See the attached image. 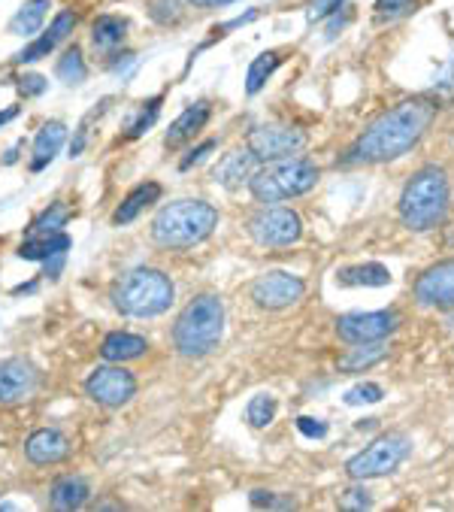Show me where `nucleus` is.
I'll use <instances>...</instances> for the list:
<instances>
[{
    "label": "nucleus",
    "mask_w": 454,
    "mask_h": 512,
    "mask_svg": "<svg viewBox=\"0 0 454 512\" xmlns=\"http://www.w3.org/2000/svg\"><path fill=\"white\" fill-rule=\"evenodd\" d=\"M436 110H439V104L430 97L403 100V104H397L394 110L379 116L355 140V146L346 155V164H388V161L403 158L430 131Z\"/></svg>",
    "instance_id": "obj_1"
},
{
    "label": "nucleus",
    "mask_w": 454,
    "mask_h": 512,
    "mask_svg": "<svg viewBox=\"0 0 454 512\" xmlns=\"http://www.w3.org/2000/svg\"><path fill=\"white\" fill-rule=\"evenodd\" d=\"M448 203H451V188H448V176L442 167H421L403 188L400 194V222L415 231H436L445 216H448Z\"/></svg>",
    "instance_id": "obj_2"
},
{
    "label": "nucleus",
    "mask_w": 454,
    "mask_h": 512,
    "mask_svg": "<svg viewBox=\"0 0 454 512\" xmlns=\"http://www.w3.org/2000/svg\"><path fill=\"white\" fill-rule=\"evenodd\" d=\"M218 228V210L206 200H173L155 216L152 240L164 249H191Z\"/></svg>",
    "instance_id": "obj_3"
},
{
    "label": "nucleus",
    "mask_w": 454,
    "mask_h": 512,
    "mask_svg": "<svg viewBox=\"0 0 454 512\" xmlns=\"http://www.w3.org/2000/svg\"><path fill=\"white\" fill-rule=\"evenodd\" d=\"M224 337V303L215 294H197L173 325V346L185 358H203Z\"/></svg>",
    "instance_id": "obj_4"
},
{
    "label": "nucleus",
    "mask_w": 454,
    "mask_h": 512,
    "mask_svg": "<svg viewBox=\"0 0 454 512\" xmlns=\"http://www.w3.org/2000/svg\"><path fill=\"white\" fill-rule=\"evenodd\" d=\"M176 297V288L167 273L140 267L125 273L116 288H112V303L122 316L131 319H155L170 310V303Z\"/></svg>",
    "instance_id": "obj_5"
},
{
    "label": "nucleus",
    "mask_w": 454,
    "mask_h": 512,
    "mask_svg": "<svg viewBox=\"0 0 454 512\" xmlns=\"http://www.w3.org/2000/svg\"><path fill=\"white\" fill-rule=\"evenodd\" d=\"M318 167L309 158H279L267 161L258 173L249 179V191L261 203H282L300 194H309L318 185Z\"/></svg>",
    "instance_id": "obj_6"
},
{
    "label": "nucleus",
    "mask_w": 454,
    "mask_h": 512,
    "mask_svg": "<svg viewBox=\"0 0 454 512\" xmlns=\"http://www.w3.org/2000/svg\"><path fill=\"white\" fill-rule=\"evenodd\" d=\"M412 452V440L406 434H382L376 437L364 452H358L355 458H349L346 464V473L355 479V482H364V479H376V476H388L394 473Z\"/></svg>",
    "instance_id": "obj_7"
},
{
    "label": "nucleus",
    "mask_w": 454,
    "mask_h": 512,
    "mask_svg": "<svg viewBox=\"0 0 454 512\" xmlns=\"http://www.w3.org/2000/svg\"><path fill=\"white\" fill-rule=\"evenodd\" d=\"M249 234L258 246L282 249V246H294L303 237V222L288 207H267L252 216Z\"/></svg>",
    "instance_id": "obj_8"
},
{
    "label": "nucleus",
    "mask_w": 454,
    "mask_h": 512,
    "mask_svg": "<svg viewBox=\"0 0 454 512\" xmlns=\"http://www.w3.org/2000/svg\"><path fill=\"white\" fill-rule=\"evenodd\" d=\"M85 391L94 403L119 409L125 403H131V397L137 394V379L134 373H128L122 364H109V367H97L88 379H85Z\"/></svg>",
    "instance_id": "obj_9"
},
{
    "label": "nucleus",
    "mask_w": 454,
    "mask_h": 512,
    "mask_svg": "<svg viewBox=\"0 0 454 512\" xmlns=\"http://www.w3.org/2000/svg\"><path fill=\"white\" fill-rule=\"evenodd\" d=\"M397 313L379 310V313H349L336 319V334L343 343L361 346V343H379L388 340L397 331Z\"/></svg>",
    "instance_id": "obj_10"
},
{
    "label": "nucleus",
    "mask_w": 454,
    "mask_h": 512,
    "mask_svg": "<svg viewBox=\"0 0 454 512\" xmlns=\"http://www.w3.org/2000/svg\"><path fill=\"white\" fill-rule=\"evenodd\" d=\"M306 146V134L288 125H261L246 137V149L258 161H279L291 158Z\"/></svg>",
    "instance_id": "obj_11"
},
{
    "label": "nucleus",
    "mask_w": 454,
    "mask_h": 512,
    "mask_svg": "<svg viewBox=\"0 0 454 512\" xmlns=\"http://www.w3.org/2000/svg\"><path fill=\"white\" fill-rule=\"evenodd\" d=\"M306 294V282L285 270H270L252 282V300L261 310H288Z\"/></svg>",
    "instance_id": "obj_12"
},
{
    "label": "nucleus",
    "mask_w": 454,
    "mask_h": 512,
    "mask_svg": "<svg viewBox=\"0 0 454 512\" xmlns=\"http://www.w3.org/2000/svg\"><path fill=\"white\" fill-rule=\"evenodd\" d=\"M415 297L421 306L451 310L454 306V258H445V261L427 267L415 282Z\"/></svg>",
    "instance_id": "obj_13"
},
{
    "label": "nucleus",
    "mask_w": 454,
    "mask_h": 512,
    "mask_svg": "<svg viewBox=\"0 0 454 512\" xmlns=\"http://www.w3.org/2000/svg\"><path fill=\"white\" fill-rule=\"evenodd\" d=\"M37 370L25 358H7L0 361V403H19L28 400L37 391Z\"/></svg>",
    "instance_id": "obj_14"
},
{
    "label": "nucleus",
    "mask_w": 454,
    "mask_h": 512,
    "mask_svg": "<svg viewBox=\"0 0 454 512\" xmlns=\"http://www.w3.org/2000/svg\"><path fill=\"white\" fill-rule=\"evenodd\" d=\"M25 455H28L31 464H40V467L58 464V461H64L70 455V440L61 431H55V428H40V431H34L28 437Z\"/></svg>",
    "instance_id": "obj_15"
},
{
    "label": "nucleus",
    "mask_w": 454,
    "mask_h": 512,
    "mask_svg": "<svg viewBox=\"0 0 454 512\" xmlns=\"http://www.w3.org/2000/svg\"><path fill=\"white\" fill-rule=\"evenodd\" d=\"M73 28H76V16H73L70 10L58 13V16H55V22L49 25V31H43L31 46H25V49L16 55V61L31 64V61L49 58V52H55V46H58L61 40H67V34H73Z\"/></svg>",
    "instance_id": "obj_16"
},
{
    "label": "nucleus",
    "mask_w": 454,
    "mask_h": 512,
    "mask_svg": "<svg viewBox=\"0 0 454 512\" xmlns=\"http://www.w3.org/2000/svg\"><path fill=\"white\" fill-rule=\"evenodd\" d=\"M209 104L206 100H200V104H191L173 125H170V131H167V137H164V146L167 149H179L182 143H188L197 131H203V125L209 122Z\"/></svg>",
    "instance_id": "obj_17"
},
{
    "label": "nucleus",
    "mask_w": 454,
    "mask_h": 512,
    "mask_svg": "<svg viewBox=\"0 0 454 512\" xmlns=\"http://www.w3.org/2000/svg\"><path fill=\"white\" fill-rule=\"evenodd\" d=\"M64 140H67V125H64V122H46V125L40 128L37 140H34V158H31V170H34V173L46 170V167L55 161V155L61 152Z\"/></svg>",
    "instance_id": "obj_18"
},
{
    "label": "nucleus",
    "mask_w": 454,
    "mask_h": 512,
    "mask_svg": "<svg viewBox=\"0 0 454 512\" xmlns=\"http://www.w3.org/2000/svg\"><path fill=\"white\" fill-rule=\"evenodd\" d=\"M149 349V343L137 334H128V331H116L109 334L103 343H100V355L109 361V364H125V361H134V358H143Z\"/></svg>",
    "instance_id": "obj_19"
},
{
    "label": "nucleus",
    "mask_w": 454,
    "mask_h": 512,
    "mask_svg": "<svg viewBox=\"0 0 454 512\" xmlns=\"http://www.w3.org/2000/svg\"><path fill=\"white\" fill-rule=\"evenodd\" d=\"M158 197H161V185L158 182H143V185H137L125 200H122V207L112 213V222L116 225H128V222H134L143 210H149L152 203H158Z\"/></svg>",
    "instance_id": "obj_20"
},
{
    "label": "nucleus",
    "mask_w": 454,
    "mask_h": 512,
    "mask_svg": "<svg viewBox=\"0 0 454 512\" xmlns=\"http://www.w3.org/2000/svg\"><path fill=\"white\" fill-rule=\"evenodd\" d=\"M73 246V240L58 231V234H49V237H28L22 246H19V258L25 261H49L61 252H67Z\"/></svg>",
    "instance_id": "obj_21"
},
{
    "label": "nucleus",
    "mask_w": 454,
    "mask_h": 512,
    "mask_svg": "<svg viewBox=\"0 0 454 512\" xmlns=\"http://www.w3.org/2000/svg\"><path fill=\"white\" fill-rule=\"evenodd\" d=\"M88 497H91V488H88V482L82 476H64V479H58L52 485V506L64 509V512L85 506Z\"/></svg>",
    "instance_id": "obj_22"
},
{
    "label": "nucleus",
    "mask_w": 454,
    "mask_h": 512,
    "mask_svg": "<svg viewBox=\"0 0 454 512\" xmlns=\"http://www.w3.org/2000/svg\"><path fill=\"white\" fill-rule=\"evenodd\" d=\"M49 10H52L49 0H28V4L10 19V34H16V37H34L43 28Z\"/></svg>",
    "instance_id": "obj_23"
},
{
    "label": "nucleus",
    "mask_w": 454,
    "mask_h": 512,
    "mask_svg": "<svg viewBox=\"0 0 454 512\" xmlns=\"http://www.w3.org/2000/svg\"><path fill=\"white\" fill-rule=\"evenodd\" d=\"M339 285H364V288H382L391 285V270L382 264H355L336 273Z\"/></svg>",
    "instance_id": "obj_24"
},
{
    "label": "nucleus",
    "mask_w": 454,
    "mask_h": 512,
    "mask_svg": "<svg viewBox=\"0 0 454 512\" xmlns=\"http://www.w3.org/2000/svg\"><path fill=\"white\" fill-rule=\"evenodd\" d=\"M385 358H388V346L382 340L379 343H361L346 358H339V370H343V373H364V370L376 367Z\"/></svg>",
    "instance_id": "obj_25"
},
{
    "label": "nucleus",
    "mask_w": 454,
    "mask_h": 512,
    "mask_svg": "<svg viewBox=\"0 0 454 512\" xmlns=\"http://www.w3.org/2000/svg\"><path fill=\"white\" fill-rule=\"evenodd\" d=\"M125 34H128V22L119 19V16H100L94 22V28H91V40H94V46L100 52H109V49L122 46Z\"/></svg>",
    "instance_id": "obj_26"
},
{
    "label": "nucleus",
    "mask_w": 454,
    "mask_h": 512,
    "mask_svg": "<svg viewBox=\"0 0 454 512\" xmlns=\"http://www.w3.org/2000/svg\"><path fill=\"white\" fill-rule=\"evenodd\" d=\"M70 216H73V210L67 207V203L55 200V203H49V207H46V210L31 222L28 234H31V237H49V234H58V231L70 222Z\"/></svg>",
    "instance_id": "obj_27"
},
{
    "label": "nucleus",
    "mask_w": 454,
    "mask_h": 512,
    "mask_svg": "<svg viewBox=\"0 0 454 512\" xmlns=\"http://www.w3.org/2000/svg\"><path fill=\"white\" fill-rule=\"evenodd\" d=\"M249 161H252V152H231L224 155L215 167V179L224 182V185H237L249 176Z\"/></svg>",
    "instance_id": "obj_28"
},
{
    "label": "nucleus",
    "mask_w": 454,
    "mask_h": 512,
    "mask_svg": "<svg viewBox=\"0 0 454 512\" xmlns=\"http://www.w3.org/2000/svg\"><path fill=\"white\" fill-rule=\"evenodd\" d=\"M282 64L279 52H261L252 64H249V73H246V91L249 94H258L264 88V82L276 73V67Z\"/></svg>",
    "instance_id": "obj_29"
},
{
    "label": "nucleus",
    "mask_w": 454,
    "mask_h": 512,
    "mask_svg": "<svg viewBox=\"0 0 454 512\" xmlns=\"http://www.w3.org/2000/svg\"><path fill=\"white\" fill-rule=\"evenodd\" d=\"M276 409H279V403L273 394H255L246 406V419L252 428H267L276 419Z\"/></svg>",
    "instance_id": "obj_30"
},
{
    "label": "nucleus",
    "mask_w": 454,
    "mask_h": 512,
    "mask_svg": "<svg viewBox=\"0 0 454 512\" xmlns=\"http://www.w3.org/2000/svg\"><path fill=\"white\" fill-rule=\"evenodd\" d=\"M85 76H88V67H85L82 49L79 46L67 49L64 58L58 61V79L67 82V85H79V82H85Z\"/></svg>",
    "instance_id": "obj_31"
},
{
    "label": "nucleus",
    "mask_w": 454,
    "mask_h": 512,
    "mask_svg": "<svg viewBox=\"0 0 454 512\" xmlns=\"http://www.w3.org/2000/svg\"><path fill=\"white\" fill-rule=\"evenodd\" d=\"M158 113H161V97H152L149 104H143V110H140V116L131 122V128H128V137H140V134H146L152 125H155V119H158Z\"/></svg>",
    "instance_id": "obj_32"
},
{
    "label": "nucleus",
    "mask_w": 454,
    "mask_h": 512,
    "mask_svg": "<svg viewBox=\"0 0 454 512\" xmlns=\"http://www.w3.org/2000/svg\"><path fill=\"white\" fill-rule=\"evenodd\" d=\"M382 397H385V391H382V385H376V382H361V385H355V388L346 391V403H349V406L379 403Z\"/></svg>",
    "instance_id": "obj_33"
},
{
    "label": "nucleus",
    "mask_w": 454,
    "mask_h": 512,
    "mask_svg": "<svg viewBox=\"0 0 454 512\" xmlns=\"http://www.w3.org/2000/svg\"><path fill=\"white\" fill-rule=\"evenodd\" d=\"M418 0H376V13L382 19H397V16H406L415 10Z\"/></svg>",
    "instance_id": "obj_34"
},
{
    "label": "nucleus",
    "mask_w": 454,
    "mask_h": 512,
    "mask_svg": "<svg viewBox=\"0 0 454 512\" xmlns=\"http://www.w3.org/2000/svg\"><path fill=\"white\" fill-rule=\"evenodd\" d=\"M339 506H343V509H370L373 497H370L367 488H349L343 497H339Z\"/></svg>",
    "instance_id": "obj_35"
},
{
    "label": "nucleus",
    "mask_w": 454,
    "mask_h": 512,
    "mask_svg": "<svg viewBox=\"0 0 454 512\" xmlns=\"http://www.w3.org/2000/svg\"><path fill=\"white\" fill-rule=\"evenodd\" d=\"M252 506H270V509H294L291 497H276L273 491H252Z\"/></svg>",
    "instance_id": "obj_36"
},
{
    "label": "nucleus",
    "mask_w": 454,
    "mask_h": 512,
    "mask_svg": "<svg viewBox=\"0 0 454 512\" xmlns=\"http://www.w3.org/2000/svg\"><path fill=\"white\" fill-rule=\"evenodd\" d=\"M297 431L309 440H324L327 437V425L321 419H309V416H300L297 419Z\"/></svg>",
    "instance_id": "obj_37"
},
{
    "label": "nucleus",
    "mask_w": 454,
    "mask_h": 512,
    "mask_svg": "<svg viewBox=\"0 0 454 512\" xmlns=\"http://www.w3.org/2000/svg\"><path fill=\"white\" fill-rule=\"evenodd\" d=\"M436 91H439L442 97H451V94H454V61H448V67L442 70V76H439V82H436Z\"/></svg>",
    "instance_id": "obj_38"
},
{
    "label": "nucleus",
    "mask_w": 454,
    "mask_h": 512,
    "mask_svg": "<svg viewBox=\"0 0 454 512\" xmlns=\"http://www.w3.org/2000/svg\"><path fill=\"white\" fill-rule=\"evenodd\" d=\"M212 149H215V143H212V140L200 143V146H197V149H194V152H191V155H188V158H185L182 164H179V167H182V170H188L191 164H197V161H200V158H203L206 152H212Z\"/></svg>",
    "instance_id": "obj_39"
},
{
    "label": "nucleus",
    "mask_w": 454,
    "mask_h": 512,
    "mask_svg": "<svg viewBox=\"0 0 454 512\" xmlns=\"http://www.w3.org/2000/svg\"><path fill=\"white\" fill-rule=\"evenodd\" d=\"M22 91L25 94H43L46 91V79L43 76H25L22 79Z\"/></svg>",
    "instance_id": "obj_40"
},
{
    "label": "nucleus",
    "mask_w": 454,
    "mask_h": 512,
    "mask_svg": "<svg viewBox=\"0 0 454 512\" xmlns=\"http://www.w3.org/2000/svg\"><path fill=\"white\" fill-rule=\"evenodd\" d=\"M330 7H343V0H321L318 7H312L309 19H321V16H327V13H333Z\"/></svg>",
    "instance_id": "obj_41"
},
{
    "label": "nucleus",
    "mask_w": 454,
    "mask_h": 512,
    "mask_svg": "<svg viewBox=\"0 0 454 512\" xmlns=\"http://www.w3.org/2000/svg\"><path fill=\"white\" fill-rule=\"evenodd\" d=\"M64 258H67V252H61V255H55V258L43 261V264H46V276L58 279V273H61V264H64Z\"/></svg>",
    "instance_id": "obj_42"
},
{
    "label": "nucleus",
    "mask_w": 454,
    "mask_h": 512,
    "mask_svg": "<svg viewBox=\"0 0 454 512\" xmlns=\"http://www.w3.org/2000/svg\"><path fill=\"white\" fill-rule=\"evenodd\" d=\"M188 4H194V7H227V4H234V0H188Z\"/></svg>",
    "instance_id": "obj_43"
},
{
    "label": "nucleus",
    "mask_w": 454,
    "mask_h": 512,
    "mask_svg": "<svg viewBox=\"0 0 454 512\" xmlns=\"http://www.w3.org/2000/svg\"><path fill=\"white\" fill-rule=\"evenodd\" d=\"M19 116V107H10V110H4V113H0V128H4L7 122H13Z\"/></svg>",
    "instance_id": "obj_44"
},
{
    "label": "nucleus",
    "mask_w": 454,
    "mask_h": 512,
    "mask_svg": "<svg viewBox=\"0 0 454 512\" xmlns=\"http://www.w3.org/2000/svg\"><path fill=\"white\" fill-rule=\"evenodd\" d=\"M19 149H22V143H16L10 152H7V158H4V164H16V158H19Z\"/></svg>",
    "instance_id": "obj_45"
}]
</instances>
